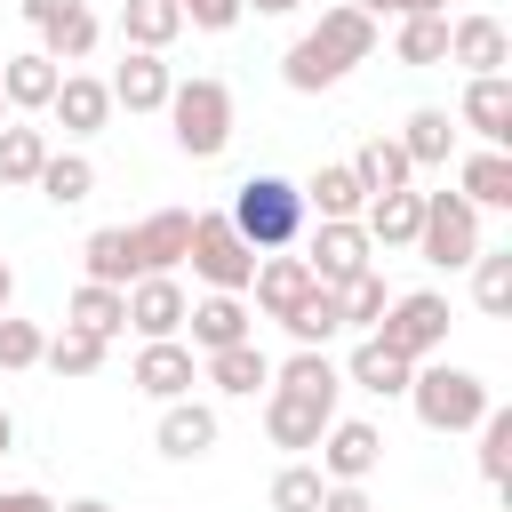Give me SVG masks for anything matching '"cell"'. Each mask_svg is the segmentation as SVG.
<instances>
[{
	"mask_svg": "<svg viewBox=\"0 0 512 512\" xmlns=\"http://www.w3.org/2000/svg\"><path fill=\"white\" fill-rule=\"evenodd\" d=\"M336 392H344V368H336L328 352L280 360V368H272V392H264V432H272V448H288V456L320 448V432L336 424Z\"/></svg>",
	"mask_w": 512,
	"mask_h": 512,
	"instance_id": "1",
	"label": "cell"
},
{
	"mask_svg": "<svg viewBox=\"0 0 512 512\" xmlns=\"http://www.w3.org/2000/svg\"><path fill=\"white\" fill-rule=\"evenodd\" d=\"M376 56V16H360V8H320V24L280 56V80L296 88V96H320V88H336L352 64H368Z\"/></svg>",
	"mask_w": 512,
	"mask_h": 512,
	"instance_id": "2",
	"label": "cell"
},
{
	"mask_svg": "<svg viewBox=\"0 0 512 512\" xmlns=\"http://www.w3.org/2000/svg\"><path fill=\"white\" fill-rule=\"evenodd\" d=\"M232 232L256 248V256H280V248H296L304 240V192L288 184V176H240V192H232Z\"/></svg>",
	"mask_w": 512,
	"mask_h": 512,
	"instance_id": "3",
	"label": "cell"
},
{
	"mask_svg": "<svg viewBox=\"0 0 512 512\" xmlns=\"http://www.w3.org/2000/svg\"><path fill=\"white\" fill-rule=\"evenodd\" d=\"M168 128H176V152L184 160H216L232 144V88L224 80H176L168 88Z\"/></svg>",
	"mask_w": 512,
	"mask_h": 512,
	"instance_id": "4",
	"label": "cell"
},
{
	"mask_svg": "<svg viewBox=\"0 0 512 512\" xmlns=\"http://www.w3.org/2000/svg\"><path fill=\"white\" fill-rule=\"evenodd\" d=\"M408 408H416L424 432H472L496 400H488V384L472 368H416L408 376Z\"/></svg>",
	"mask_w": 512,
	"mask_h": 512,
	"instance_id": "5",
	"label": "cell"
},
{
	"mask_svg": "<svg viewBox=\"0 0 512 512\" xmlns=\"http://www.w3.org/2000/svg\"><path fill=\"white\" fill-rule=\"evenodd\" d=\"M376 344H384V352H400L408 368H416V360H432V352L448 344V296H440V288H408V296H392V304H384V320H376Z\"/></svg>",
	"mask_w": 512,
	"mask_h": 512,
	"instance_id": "6",
	"label": "cell"
},
{
	"mask_svg": "<svg viewBox=\"0 0 512 512\" xmlns=\"http://www.w3.org/2000/svg\"><path fill=\"white\" fill-rule=\"evenodd\" d=\"M192 272L208 280V296H240L256 280V248L232 232V216H192Z\"/></svg>",
	"mask_w": 512,
	"mask_h": 512,
	"instance_id": "7",
	"label": "cell"
},
{
	"mask_svg": "<svg viewBox=\"0 0 512 512\" xmlns=\"http://www.w3.org/2000/svg\"><path fill=\"white\" fill-rule=\"evenodd\" d=\"M416 248H424V264H448V272H464V264L480 256V208H472V200H456V192H424Z\"/></svg>",
	"mask_w": 512,
	"mask_h": 512,
	"instance_id": "8",
	"label": "cell"
},
{
	"mask_svg": "<svg viewBox=\"0 0 512 512\" xmlns=\"http://www.w3.org/2000/svg\"><path fill=\"white\" fill-rule=\"evenodd\" d=\"M120 240H128V280L176 272L184 248H192V208H152L144 224H120Z\"/></svg>",
	"mask_w": 512,
	"mask_h": 512,
	"instance_id": "9",
	"label": "cell"
},
{
	"mask_svg": "<svg viewBox=\"0 0 512 512\" xmlns=\"http://www.w3.org/2000/svg\"><path fill=\"white\" fill-rule=\"evenodd\" d=\"M376 464H384V432H376V424L336 416V424L320 432V480H328V488H360Z\"/></svg>",
	"mask_w": 512,
	"mask_h": 512,
	"instance_id": "10",
	"label": "cell"
},
{
	"mask_svg": "<svg viewBox=\"0 0 512 512\" xmlns=\"http://www.w3.org/2000/svg\"><path fill=\"white\" fill-rule=\"evenodd\" d=\"M368 256H376V248H368V232H360V224H320V232L304 240V272H312L320 288L360 280V272H368Z\"/></svg>",
	"mask_w": 512,
	"mask_h": 512,
	"instance_id": "11",
	"label": "cell"
},
{
	"mask_svg": "<svg viewBox=\"0 0 512 512\" xmlns=\"http://www.w3.org/2000/svg\"><path fill=\"white\" fill-rule=\"evenodd\" d=\"M184 288H176V272H152V280H128V328L144 336V344H168L176 328H184Z\"/></svg>",
	"mask_w": 512,
	"mask_h": 512,
	"instance_id": "12",
	"label": "cell"
},
{
	"mask_svg": "<svg viewBox=\"0 0 512 512\" xmlns=\"http://www.w3.org/2000/svg\"><path fill=\"white\" fill-rule=\"evenodd\" d=\"M128 384H136V392H152V400L168 408V400H184V392L200 384V360H192V344H176V336H168V344H144V352H136Z\"/></svg>",
	"mask_w": 512,
	"mask_h": 512,
	"instance_id": "13",
	"label": "cell"
},
{
	"mask_svg": "<svg viewBox=\"0 0 512 512\" xmlns=\"http://www.w3.org/2000/svg\"><path fill=\"white\" fill-rule=\"evenodd\" d=\"M456 120L488 144V152H504L512 144V80L504 72H488V80H464V104H456Z\"/></svg>",
	"mask_w": 512,
	"mask_h": 512,
	"instance_id": "14",
	"label": "cell"
},
{
	"mask_svg": "<svg viewBox=\"0 0 512 512\" xmlns=\"http://www.w3.org/2000/svg\"><path fill=\"white\" fill-rule=\"evenodd\" d=\"M448 64H464L472 80L504 72V64H512V40H504V24H496V16H456V24H448Z\"/></svg>",
	"mask_w": 512,
	"mask_h": 512,
	"instance_id": "15",
	"label": "cell"
},
{
	"mask_svg": "<svg viewBox=\"0 0 512 512\" xmlns=\"http://www.w3.org/2000/svg\"><path fill=\"white\" fill-rule=\"evenodd\" d=\"M104 88H112V104H128V112H168L176 72H168L160 56H144V48H128V56H120V72H112Z\"/></svg>",
	"mask_w": 512,
	"mask_h": 512,
	"instance_id": "16",
	"label": "cell"
},
{
	"mask_svg": "<svg viewBox=\"0 0 512 512\" xmlns=\"http://www.w3.org/2000/svg\"><path fill=\"white\" fill-rule=\"evenodd\" d=\"M48 112H56V128H64V136H96V128L112 120V88H104V80H88V72H64V80H56V96H48Z\"/></svg>",
	"mask_w": 512,
	"mask_h": 512,
	"instance_id": "17",
	"label": "cell"
},
{
	"mask_svg": "<svg viewBox=\"0 0 512 512\" xmlns=\"http://www.w3.org/2000/svg\"><path fill=\"white\" fill-rule=\"evenodd\" d=\"M296 192H304V216H320V224H360V208H368V192L344 160L312 168V184H296Z\"/></svg>",
	"mask_w": 512,
	"mask_h": 512,
	"instance_id": "18",
	"label": "cell"
},
{
	"mask_svg": "<svg viewBox=\"0 0 512 512\" xmlns=\"http://www.w3.org/2000/svg\"><path fill=\"white\" fill-rule=\"evenodd\" d=\"M416 224H424V192H376L360 208L368 248H416Z\"/></svg>",
	"mask_w": 512,
	"mask_h": 512,
	"instance_id": "19",
	"label": "cell"
},
{
	"mask_svg": "<svg viewBox=\"0 0 512 512\" xmlns=\"http://www.w3.org/2000/svg\"><path fill=\"white\" fill-rule=\"evenodd\" d=\"M256 304H264V320H288L304 296H312V272H304V256H256Z\"/></svg>",
	"mask_w": 512,
	"mask_h": 512,
	"instance_id": "20",
	"label": "cell"
},
{
	"mask_svg": "<svg viewBox=\"0 0 512 512\" xmlns=\"http://www.w3.org/2000/svg\"><path fill=\"white\" fill-rule=\"evenodd\" d=\"M208 448H216V408H200V400H168V408H160V456L192 464V456H208Z\"/></svg>",
	"mask_w": 512,
	"mask_h": 512,
	"instance_id": "21",
	"label": "cell"
},
{
	"mask_svg": "<svg viewBox=\"0 0 512 512\" xmlns=\"http://www.w3.org/2000/svg\"><path fill=\"white\" fill-rule=\"evenodd\" d=\"M56 80H64V72H56L40 48H24V56H8V64H0V96H8V112H48Z\"/></svg>",
	"mask_w": 512,
	"mask_h": 512,
	"instance_id": "22",
	"label": "cell"
},
{
	"mask_svg": "<svg viewBox=\"0 0 512 512\" xmlns=\"http://www.w3.org/2000/svg\"><path fill=\"white\" fill-rule=\"evenodd\" d=\"M64 328H80V336H120L128 328V288H96V280H80L72 288V304H64Z\"/></svg>",
	"mask_w": 512,
	"mask_h": 512,
	"instance_id": "23",
	"label": "cell"
},
{
	"mask_svg": "<svg viewBox=\"0 0 512 512\" xmlns=\"http://www.w3.org/2000/svg\"><path fill=\"white\" fill-rule=\"evenodd\" d=\"M344 168L360 176V192H368V200H376V192H408V176H416V168H408V152H400V136H368Z\"/></svg>",
	"mask_w": 512,
	"mask_h": 512,
	"instance_id": "24",
	"label": "cell"
},
{
	"mask_svg": "<svg viewBox=\"0 0 512 512\" xmlns=\"http://www.w3.org/2000/svg\"><path fill=\"white\" fill-rule=\"evenodd\" d=\"M456 200H472V208H512V152H472L464 168H456Z\"/></svg>",
	"mask_w": 512,
	"mask_h": 512,
	"instance_id": "25",
	"label": "cell"
},
{
	"mask_svg": "<svg viewBox=\"0 0 512 512\" xmlns=\"http://www.w3.org/2000/svg\"><path fill=\"white\" fill-rule=\"evenodd\" d=\"M280 328L296 336V352H328V344L344 336V304H336V288H320V280H312V296H304Z\"/></svg>",
	"mask_w": 512,
	"mask_h": 512,
	"instance_id": "26",
	"label": "cell"
},
{
	"mask_svg": "<svg viewBox=\"0 0 512 512\" xmlns=\"http://www.w3.org/2000/svg\"><path fill=\"white\" fill-rule=\"evenodd\" d=\"M184 320H192V352H224V344H248V304H240V296H200Z\"/></svg>",
	"mask_w": 512,
	"mask_h": 512,
	"instance_id": "27",
	"label": "cell"
},
{
	"mask_svg": "<svg viewBox=\"0 0 512 512\" xmlns=\"http://www.w3.org/2000/svg\"><path fill=\"white\" fill-rule=\"evenodd\" d=\"M208 384L232 392V400H256V384H272V360L256 352V336L248 344H224V352H208Z\"/></svg>",
	"mask_w": 512,
	"mask_h": 512,
	"instance_id": "28",
	"label": "cell"
},
{
	"mask_svg": "<svg viewBox=\"0 0 512 512\" xmlns=\"http://www.w3.org/2000/svg\"><path fill=\"white\" fill-rule=\"evenodd\" d=\"M88 48H96V16H88L80 0H64V8H56V24L40 32V56L64 72V64H88Z\"/></svg>",
	"mask_w": 512,
	"mask_h": 512,
	"instance_id": "29",
	"label": "cell"
},
{
	"mask_svg": "<svg viewBox=\"0 0 512 512\" xmlns=\"http://www.w3.org/2000/svg\"><path fill=\"white\" fill-rule=\"evenodd\" d=\"M400 152H408V168H440V160L456 152V120H448L440 104L408 112V128H400Z\"/></svg>",
	"mask_w": 512,
	"mask_h": 512,
	"instance_id": "30",
	"label": "cell"
},
{
	"mask_svg": "<svg viewBox=\"0 0 512 512\" xmlns=\"http://www.w3.org/2000/svg\"><path fill=\"white\" fill-rule=\"evenodd\" d=\"M408 376H416V368H408L400 352H384L376 336H368V344H360V352L344 360V384H360V392H376V400H392V392H408Z\"/></svg>",
	"mask_w": 512,
	"mask_h": 512,
	"instance_id": "31",
	"label": "cell"
},
{
	"mask_svg": "<svg viewBox=\"0 0 512 512\" xmlns=\"http://www.w3.org/2000/svg\"><path fill=\"white\" fill-rule=\"evenodd\" d=\"M176 32H184L176 0H128V8H120V40H128V48H144V56H160Z\"/></svg>",
	"mask_w": 512,
	"mask_h": 512,
	"instance_id": "32",
	"label": "cell"
},
{
	"mask_svg": "<svg viewBox=\"0 0 512 512\" xmlns=\"http://www.w3.org/2000/svg\"><path fill=\"white\" fill-rule=\"evenodd\" d=\"M40 192H48L56 208H80V200L96 192V160H88V152H48V160H40Z\"/></svg>",
	"mask_w": 512,
	"mask_h": 512,
	"instance_id": "33",
	"label": "cell"
},
{
	"mask_svg": "<svg viewBox=\"0 0 512 512\" xmlns=\"http://www.w3.org/2000/svg\"><path fill=\"white\" fill-rule=\"evenodd\" d=\"M392 56H400V64H416V72L448 64V16H400V40H392Z\"/></svg>",
	"mask_w": 512,
	"mask_h": 512,
	"instance_id": "34",
	"label": "cell"
},
{
	"mask_svg": "<svg viewBox=\"0 0 512 512\" xmlns=\"http://www.w3.org/2000/svg\"><path fill=\"white\" fill-rule=\"evenodd\" d=\"M472 296H480L488 320L512 312V248H480V256H472Z\"/></svg>",
	"mask_w": 512,
	"mask_h": 512,
	"instance_id": "35",
	"label": "cell"
},
{
	"mask_svg": "<svg viewBox=\"0 0 512 512\" xmlns=\"http://www.w3.org/2000/svg\"><path fill=\"white\" fill-rule=\"evenodd\" d=\"M40 160H48V136L40 128H0V184H40Z\"/></svg>",
	"mask_w": 512,
	"mask_h": 512,
	"instance_id": "36",
	"label": "cell"
},
{
	"mask_svg": "<svg viewBox=\"0 0 512 512\" xmlns=\"http://www.w3.org/2000/svg\"><path fill=\"white\" fill-rule=\"evenodd\" d=\"M480 480L488 488H512V408H488L480 416Z\"/></svg>",
	"mask_w": 512,
	"mask_h": 512,
	"instance_id": "37",
	"label": "cell"
},
{
	"mask_svg": "<svg viewBox=\"0 0 512 512\" xmlns=\"http://www.w3.org/2000/svg\"><path fill=\"white\" fill-rule=\"evenodd\" d=\"M80 264H88V280H96V288H128V240H120V224H104V232H88V248H80Z\"/></svg>",
	"mask_w": 512,
	"mask_h": 512,
	"instance_id": "38",
	"label": "cell"
},
{
	"mask_svg": "<svg viewBox=\"0 0 512 512\" xmlns=\"http://www.w3.org/2000/svg\"><path fill=\"white\" fill-rule=\"evenodd\" d=\"M40 368H56V376H96V368H104V336H80V328H64V336H48Z\"/></svg>",
	"mask_w": 512,
	"mask_h": 512,
	"instance_id": "39",
	"label": "cell"
},
{
	"mask_svg": "<svg viewBox=\"0 0 512 512\" xmlns=\"http://www.w3.org/2000/svg\"><path fill=\"white\" fill-rule=\"evenodd\" d=\"M336 304H344V328H376V320H384V304H392V296H384V272L368 264L360 280H344V288H336Z\"/></svg>",
	"mask_w": 512,
	"mask_h": 512,
	"instance_id": "40",
	"label": "cell"
},
{
	"mask_svg": "<svg viewBox=\"0 0 512 512\" xmlns=\"http://www.w3.org/2000/svg\"><path fill=\"white\" fill-rule=\"evenodd\" d=\"M320 496H328L320 464H288V472L272 480V512H320Z\"/></svg>",
	"mask_w": 512,
	"mask_h": 512,
	"instance_id": "41",
	"label": "cell"
},
{
	"mask_svg": "<svg viewBox=\"0 0 512 512\" xmlns=\"http://www.w3.org/2000/svg\"><path fill=\"white\" fill-rule=\"evenodd\" d=\"M40 352H48V336L32 328V320H8L0 312V368L16 376V368H40Z\"/></svg>",
	"mask_w": 512,
	"mask_h": 512,
	"instance_id": "42",
	"label": "cell"
},
{
	"mask_svg": "<svg viewBox=\"0 0 512 512\" xmlns=\"http://www.w3.org/2000/svg\"><path fill=\"white\" fill-rule=\"evenodd\" d=\"M176 16L200 24V32H232L240 24V0H176Z\"/></svg>",
	"mask_w": 512,
	"mask_h": 512,
	"instance_id": "43",
	"label": "cell"
},
{
	"mask_svg": "<svg viewBox=\"0 0 512 512\" xmlns=\"http://www.w3.org/2000/svg\"><path fill=\"white\" fill-rule=\"evenodd\" d=\"M320 512H376V504H368V488H328Z\"/></svg>",
	"mask_w": 512,
	"mask_h": 512,
	"instance_id": "44",
	"label": "cell"
},
{
	"mask_svg": "<svg viewBox=\"0 0 512 512\" xmlns=\"http://www.w3.org/2000/svg\"><path fill=\"white\" fill-rule=\"evenodd\" d=\"M0 512H56L40 488H0Z\"/></svg>",
	"mask_w": 512,
	"mask_h": 512,
	"instance_id": "45",
	"label": "cell"
},
{
	"mask_svg": "<svg viewBox=\"0 0 512 512\" xmlns=\"http://www.w3.org/2000/svg\"><path fill=\"white\" fill-rule=\"evenodd\" d=\"M56 8H64V0H16V16H24L32 32H48V24H56Z\"/></svg>",
	"mask_w": 512,
	"mask_h": 512,
	"instance_id": "46",
	"label": "cell"
},
{
	"mask_svg": "<svg viewBox=\"0 0 512 512\" xmlns=\"http://www.w3.org/2000/svg\"><path fill=\"white\" fill-rule=\"evenodd\" d=\"M392 16H448V0H392Z\"/></svg>",
	"mask_w": 512,
	"mask_h": 512,
	"instance_id": "47",
	"label": "cell"
},
{
	"mask_svg": "<svg viewBox=\"0 0 512 512\" xmlns=\"http://www.w3.org/2000/svg\"><path fill=\"white\" fill-rule=\"evenodd\" d=\"M240 8H256V16H288V8H304V0H240Z\"/></svg>",
	"mask_w": 512,
	"mask_h": 512,
	"instance_id": "48",
	"label": "cell"
},
{
	"mask_svg": "<svg viewBox=\"0 0 512 512\" xmlns=\"http://www.w3.org/2000/svg\"><path fill=\"white\" fill-rule=\"evenodd\" d=\"M64 512H112V504H104V496H72Z\"/></svg>",
	"mask_w": 512,
	"mask_h": 512,
	"instance_id": "49",
	"label": "cell"
},
{
	"mask_svg": "<svg viewBox=\"0 0 512 512\" xmlns=\"http://www.w3.org/2000/svg\"><path fill=\"white\" fill-rule=\"evenodd\" d=\"M8 296H16V272H8V256H0V312H8Z\"/></svg>",
	"mask_w": 512,
	"mask_h": 512,
	"instance_id": "50",
	"label": "cell"
},
{
	"mask_svg": "<svg viewBox=\"0 0 512 512\" xmlns=\"http://www.w3.org/2000/svg\"><path fill=\"white\" fill-rule=\"evenodd\" d=\"M8 448H16V416L0 408V456H8Z\"/></svg>",
	"mask_w": 512,
	"mask_h": 512,
	"instance_id": "51",
	"label": "cell"
},
{
	"mask_svg": "<svg viewBox=\"0 0 512 512\" xmlns=\"http://www.w3.org/2000/svg\"><path fill=\"white\" fill-rule=\"evenodd\" d=\"M344 8H360V16H384V8H392V0H344Z\"/></svg>",
	"mask_w": 512,
	"mask_h": 512,
	"instance_id": "52",
	"label": "cell"
},
{
	"mask_svg": "<svg viewBox=\"0 0 512 512\" xmlns=\"http://www.w3.org/2000/svg\"><path fill=\"white\" fill-rule=\"evenodd\" d=\"M0 128H8V96H0Z\"/></svg>",
	"mask_w": 512,
	"mask_h": 512,
	"instance_id": "53",
	"label": "cell"
},
{
	"mask_svg": "<svg viewBox=\"0 0 512 512\" xmlns=\"http://www.w3.org/2000/svg\"><path fill=\"white\" fill-rule=\"evenodd\" d=\"M0 64H8V56H0Z\"/></svg>",
	"mask_w": 512,
	"mask_h": 512,
	"instance_id": "54",
	"label": "cell"
}]
</instances>
